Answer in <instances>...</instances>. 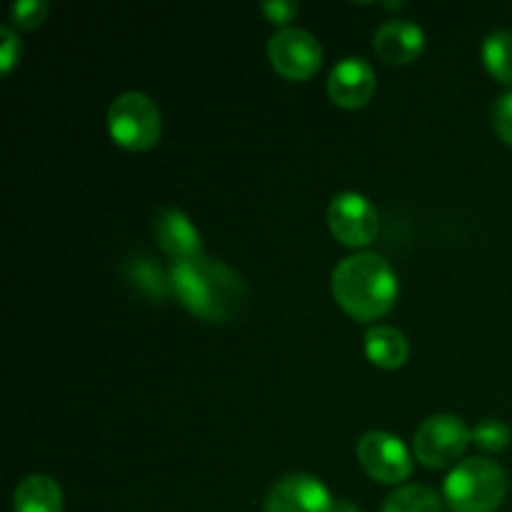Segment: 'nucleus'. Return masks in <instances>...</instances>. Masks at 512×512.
Wrapping results in <instances>:
<instances>
[{
	"label": "nucleus",
	"instance_id": "nucleus-1",
	"mask_svg": "<svg viewBox=\"0 0 512 512\" xmlns=\"http://www.w3.org/2000/svg\"><path fill=\"white\" fill-rule=\"evenodd\" d=\"M170 290L193 315L208 323H228L243 310L248 285L230 265L200 255L173 263L168 273Z\"/></svg>",
	"mask_w": 512,
	"mask_h": 512
},
{
	"label": "nucleus",
	"instance_id": "nucleus-2",
	"mask_svg": "<svg viewBox=\"0 0 512 512\" xmlns=\"http://www.w3.org/2000/svg\"><path fill=\"white\" fill-rule=\"evenodd\" d=\"M333 298L350 318L370 323L393 310L398 300V275L378 253L360 250L340 260L330 278Z\"/></svg>",
	"mask_w": 512,
	"mask_h": 512
},
{
	"label": "nucleus",
	"instance_id": "nucleus-3",
	"mask_svg": "<svg viewBox=\"0 0 512 512\" xmlns=\"http://www.w3.org/2000/svg\"><path fill=\"white\" fill-rule=\"evenodd\" d=\"M508 495V475L495 460H460L448 473L443 498L453 512H495Z\"/></svg>",
	"mask_w": 512,
	"mask_h": 512
},
{
	"label": "nucleus",
	"instance_id": "nucleus-4",
	"mask_svg": "<svg viewBox=\"0 0 512 512\" xmlns=\"http://www.w3.org/2000/svg\"><path fill=\"white\" fill-rule=\"evenodd\" d=\"M108 133L120 148L150 150L163 133V113L148 93L125 90L108 108Z\"/></svg>",
	"mask_w": 512,
	"mask_h": 512
},
{
	"label": "nucleus",
	"instance_id": "nucleus-5",
	"mask_svg": "<svg viewBox=\"0 0 512 512\" xmlns=\"http://www.w3.org/2000/svg\"><path fill=\"white\" fill-rule=\"evenodd\" d=\"M473 443L470 428L463 418L450 413L430 415L413 435V455L425 468L443 470L460 463V455Z\"/></svg>",
	"mask_w": 512,
	"mask_h": 512
},
{
	"label": "nucleus",
	"instance_id": "nucleus-6",
	"mask_svg": "<svg viewBox=\"0 0 512 512\" xmlns=\"http://www.w3.org/2000/svg\"><path fill=\"white\" fill-rule=\"evenodd\" d=\"M358 463L375 483L400 485L413 473V450L393 433L385 430H370L358 440Z\"/></svg>",
	"mask_w": 512,
	"mask_h": 512
},
{
	"label": "nucleus",
	"instance_id": "nucleus-7",
	"mask_svg": "<svg viewBox=\"0 0 512 512\" xmlns=\"http://www.w3.org/2000/svg\"><path fill=\"white\" fill-rule=\"evenodd\" d=\"M328 228L338 243L360 250L378 238L380 215L363 193L343 190L328 205Z\"/></svg>",
	"mask_w": 512,
	"mask_h": 512
},
{
	"label": "nucleus",
	"instance_id": "nucleus-8",
	"mask_svg": "<svg viewBox=\"0 0 512 512\" xmlns=\"http://www.w3.org/2000/svg\"><path fill=\"white\" fill-rule=\"evenodd\" d=\"M270 65L288 80H308L323 63V45L310 30L285 25L268 40Z\"/></svg>",
	"mask_w": 512,
	"mask_h": 512
},
{
	"label": "nucleus",
	"instance_id": "nucleus-9",
	"mask_svg": "<svg viewBox=\"0 0 512 512\" xmlns=\"http://www.w3.org/2000/svg\"><path fill=\"white\" fill-rule=\"evenodd\" d=\"M335 500L315 475L288 473L270 485L265 512H330Z\"/></svg>",
	"mask_w": 512,
	"mask_h": 512
},
{
	"label": "nucleus",
	"instance_id": "nucleus-10",
	"mask_svg": "<svg viewBox=\"0 0 512 512\" xmlns=\"http://www.w3.org/2000/svg\"><path fill=\"white\" fill-rule=\"evenodd\" d=\"M375 70L365 58L350 55L335 63V68L328 75V95L340 108H363L375 93Z\"/></svg>",
	"mask_w": 512,
	"mask_h": 512
},
{
	"label": "nucleus",
	"instance_id": "nucleus-11",
	"mask_svg": "<svg viewBox=\"0 0 512 512\" xmlns=\"http://www.w3.org/2000/svg\"><path fill=\"white\" fill-rule=\"evenodd\" d=\"M153 233L158 245L173 263H185V260H195L203 253V235L195 228L188 213L178 208H163L155 213Z\"/></svg>",
	"mask_w": 512,
	"mask_h": 512
},
{
	"label": "nucleus",
	"instance_id": "nucleus-12",
	"mask_svg": "<svg viewBox=\"0 0 512 512\" xmlns=\"http://www.w3.org/2000/svg\"><path fill=\"white\" fill-rule=\"evenodd\" d=\"M373 48L385 63L408 65L423 53L425 30L408 18L385 20L375 28Z\"/></svg>",
	"mask_w": 512,
	"mask_h": 512
},
{
	"label": "nucleus",
	"instance_id": "nucleus-13",
	"mask_svg": "<svg viewBox=\"0 0 512 512\" xmlns=\"http://www.w3.org/2000/svg\"><path fill=\"white\" fill-rule=\"evenodd\" d=\"M363 348L370 363L383 370L403 368L410 355L408 338L393 325H370L365 330Z\"/></svg>",
	"mask_w": 512,
	"mask_h": 512
},
{
	"label": "nucleus",
	"instance_id": "nucleus-14",
	"mask_svg": "<svg viewBox=\"0 0 512 512\" xmlns=\"http://www.w3.org/2000/svg\"><path fill=\"white\" fill-rule=\"evenodd\" d=\"M13 512H63V488L45 473L28 475L15 488Z\"/></svg>",
	"mask_w": 512,
	"mask_h": 512
},
{
	"label": "nucleus",
	"instance_id": "nucleus-15",
	"mask_svg": "<svg viewBox=\"0 0 512 512\" xmlns=\"http://www.w3.org/2000/svg\"><path fill=\"white\" fill-rule=\"evenodd\" d=\"M480 55L495 80L505 85L512 83V30H493L483 40Z\"/></svg>",
	"mask_w": 512,
	"mask_h": 512
},
{
	"label": "nucleus",
	"instance_id": "nucleus-16",
	"mask_svg": "<svg viewBox=\"0 0 512 512\" xmlns=\"http://www.w3.org/2000/svg\"><path fill=\"white\" fill-rule=\"evenodd\" d=\"M383 512H443V503L423 485H400L388 495Z\"/></svg>",
	"mask_w": 512,
	"mask_h": 512
},
{
	"label": "nucleus",
	"instance_id": "nucleus-17",
	"mask_svg": "<svg viewBox=\"0 0 512 512\" xmlns=\"http://www.w3.org/2000/svg\"><path fill=\"white\" fill-rule=\"evenodd\" d=\"M470 440L478 448H483L485 453H500V450H505L510 445L512 433L503 420L483 418L470 428Z\"/></svg>",
	"mask_w": 512,
	"mask_h": 512
},
{
	"label": "nucleus",
	"instance_id": "nucleus-18",
	"mask_svg": "<svg viewBox=\"0 0 512 512\" xmlns=\"http://www.w3.org/2000/svg\"><path fill=\"white\" fill-rule=\"evenodd\" d=\"M50 5L45 0H18L10 8V23L20 30H33L48 18Z\"/></svg>",
	"mask_w": 512,
	"mask_h": 512
},
{
	"label": "nucleus",
	"instance_id": "nucleus-19",
	"mask_svg": "<svg viewBox=\"0 0 512 512\" xmlns=\"http://www.w3.org/2000/svg\"><path fill=\"white\" fill-rule=\"evenodd\" d=\"M20 55H23V43H20L18 33L13 25H3L0 28V73H10Z\"/></svg>",
	"mask_w": 512,
	"mask_h": 512
},
{
	"label": "nucleus",
	"instance_id": "nucleus-20",
	"mask_svg": "<svg viewBox=\"0 0 512 512\" xmlns=\"http://www.w3.org/2000/svg\"><path fill=\"white\" fill-rule=\"evenodd\" d=\"M130 278L143 280V283H140V290H145V293H158V290L163 293L165 285L170 288V280H163V273L150 263V258H143L140 263H135Z\"/></svg>",
	"mask_w": 512,
	"mask_h": 512
},
{
	"label": "nucleus",
	"instance_id": "nucleus-21",
	"mask_svg": "<svg viewBox=\"0 0 512 512\" xmlns=\"http://www.w3.org/2000/svg\"><path fill=\"white\" fill-rule=\"evenodd\" d=\"M493 128L500 140L512 145V90L500 95L493 105Z\"/></svg>",
	"mask_w": 512,
	"mask_h": 512
},
{
	"label": "nucleus",
	"instance_id": "nucleus-22",
	"mask_svg": "<svg viewBox=\"0 0 512 512\" xmlns=\"http://www.w3.org/2000/svg\"><path fill=\"white\" fill-rule=\"evenodd\" d=\"M298 8L300 5L295 3V0H268V3L260 5V10L265 13V18L273 20V23H278V25H283V28L288 20H293V15L298 13Z\"/></svg>",
	"mask_w": 512,
	"mask_h": 512
},
{
	"label": "nucleus",
	"instance_id": "nucleus-23",
	"mask_svg": "<svg viewBox=\"0 0 512 512\" xmlns=\"http://www.w3.org/2000/svg\"><path fill=\"white\" fill-rule=\"evenodd\" d=\"M330 512H360L358 508H355V505H350V503H335L333 505V510H330Z\"/></svg>",
	"mask_w": 512,
	"mask_h": 512
}]
</instances>
